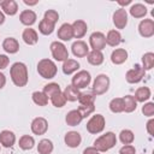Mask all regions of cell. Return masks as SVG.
<instances>
[{
  "label": "cell",
  "mask_w": 154,
  "mask_h": 154,
  "mask_svg": "<svg viewBox=\"0 0 154 154\" xmlns=\"http://www.w3.org/2000/svg\"><path fill=\"white\" fill-rule=\"evenodd\" d=\"M95 95L91 93H81L78 96V102L79 105H91L95 102Z\"/></svg>",
  "instance_id": "ab89813d"
},
{
  "label": "cell",
  "mask_w": 154,
  "mask_h": 154,
  "mask_svg": "<svg viewBox=\"0 0 154 154\" xmlns=\"http://www.w3.org/2000/svg\"><path fill=\"white\" fill-rule=\"evenodd\" d=\"M83 154H100V152L94 147H88L83 150Z\"/></svg>",
  "instance_id": "7dc6e473"
},
{
  "label": "cell",
  "mask_w": 154,
  "mask_h": 154,
  "mask_svg": "<svg viewBox=\"0 0 154 154\" xmlns=\"http://www.w3.org/2000/svg\"><path fill=\"white\" fill-rule=\"evenodd\" d=\"M49 48H51V53H52V57L54 58V60L65 61L66 59H69V51L63 42L54 41L51 43Z\"/></svg>",
  "instance_id": "8992f818"
},
{
  "label": "cell",
  "mask_w": 154,
  "mask_h": 154,
  "mask_svg": "<svg viewBox=\"0 0 154 154\" xmlns=\"http://www.w3.org/2000/svg\"><path fill=\"white\" fill-rule=\"evenodd\" d=\"M64 142L70 148H77L81 144V142H82L81 134L77 132V131H69V132L65 134Z\"/></svg>",
  "instance_id": "5bb4252c"
},
{
  "label": "cell",
  "mask_w": 154,
  "mask_h": 154,
  "mask_svg": "<svg viewBox=\"0 0 154 154\" xmlns=\"http://www.w3.org/2000/svg\"><path fill=\"white\" fill-rule=\"evenodd\" d=\"M109 88V77L105 73H100L93 82V94L95 96L107 93Z\"/></svg>",
  "instance_id": "5b68a950"
},
{
  "label": "cell",
  "mask_w": 154,
  "mask_h": 154,
  "mask_svg": "<svg viewBox=\"0 0 154 154\" xmlns=\"http://www.w3.org/2000/svg\"><path fill=\"white\" fill-rule=\"evenodd\" d=\"M130 14L134 17V18H143L146 14H147V7L143 5V4H134L131 5L130 10H129Z\"/></svg>",
  "instance_id": "83f0119b"
},
{
  "label": "cell",
  "mask_w": 154,
  "mask_h": 154,
  "mask_svg": "<svg viewBox=\"0 0 154 154\" xmlns=\"http://www.w3.org/2000/svg\"><path fill=\"white\" fill-rule=\"evenodd\" d=\"M91 81V76L87 70H81L75 73V76L71 79V85H73L77 89H83L89 85Z\"/></svg>",
  "instance_id": "52a82bcc"
},
{
  "label": "cell",
  "mask_w": 154,
  "mask_h": 154,
  "mask_svg": "<svg viewBox=\"0 0 154 154\" xmlns=\"http://www.w3.org/2000/svg\"><path fill=\"white\" fill-rule=\"evenodd\" d=\"M118 4H119L120 6H126V5L131 4V0H126V1H118Z\"/></svg>",
  "instance_id": "f907efd6"
},
{
  "label": "cell",
  "mask_w": 154,
  "mask_h": 154,
  "mask_svg": "<svg viewBox=\"0 0 154 154\" xmlns=\"http://www.w3.org/2000/svg\"><path fill=\"white\" fill-rule=\"evenodd\" d=\"M147 131L150 136H154V119L153 118H150L147 122Z\"/></svg>",
  "instance_id": "bcb514c9"
},
{
  "label": "cell",
  "mask_w": 154,
  "mask_h": 154,
  "mask_svg": "<svg viewBox=\"0 0 154 154\" xmlns=\"http://www.w3.org/2000/svg\"><path fill=\"white\" fill-rule=\"evenodd\" d=\"M146 75V70L142 67V65L140 64H135V66L132 69H130L126 75H125V79L128 83L130 84H135V83H138L143 79Z\"/></svg>",
  "instance_id": "ba28073f"
},
{
  "label": "cell",
  "mask_w": 154,
  "mask_h": 154,
  "mask_svg": "<svg viewBox=\"0 0 154 154\" xmlns=\"http://www.w3.org/2000/svg\"><path fill=\"white\" fill-rule=\"evenodd\" d=\"M82 120H83V117L78 109H71L70 112H67V114L65 117V122L70 126H76L78 124H81Z\"/></svg>",
  "instance_id": "603a6c76"
},
{
  "label": "cell",
  "mask_w": 154,
  "mask_h": 154,
  "mask_svg": "<svg viewBox=\"0 0 154 154\" xmlns=\"http://www.w3.org/2000/svg\"><path fill=\"white\" fill-rule=\"evenodd\" d=\"M63 94H64L66 101L73 102V101H77V100H78V96H79L81 91H79V89H77V88H75L73 85L70 84V85H67V87L64 89Z\"/></svg>",
  "instance_id": "f1b7e54d"
},
{
  "label": "cell",
  "mask_w": 154,
  "mask_h": 154,
  "mask_svg": "<svg viewBox=\"0 0 154 154\" xmlns=\"http://www.w3.org/2000/svg\"><path fill=\"white\" fill-rule=\"evenodd\" d=\"M37 17H36V13L32 11V10H24L20 12L19 14V20L22 24L26 25V26H31L35 22H36Z\"/></svg>",
  "instance_id": "d6986e66"
},
{
  "label": "cell",
  "mask_w": 154,
  "mask_h": 154,
  "mask_svg": "<svg viewBox=\"0 0 154 154\" xmlns=\"http://www.w3.org/2000/svg\"><path fill=\"white\" fill-rule=\"evenodd\" d=\"M31 99L34 101V103H36L37 106H46L48 103V97L43 94V91H34L31 95Z\"/></svg>",
  "instance_id": "74e56055"
},
{
  "label": "cell",
  "mask_w": 154,
  "mask_h": 154,
  "mask_svg": "<svg viewBox=\"0 0 154 154\" xmlns=\"http://www.w3.org/2000/svg\"><path fill=\"white\" fill-rule=\"evenodd\" d=\"M113 24L117 29H124L128 24V12L125 8L120 7L113 13Z\"/></svg>",
  "instance_id": "8fae6325"
},
{
  "label": "cell",
  "mask_w": 154,
  "mask_h": 154,
  "mask_svg": "<svg viewBox=\"0 0 154 154\" xmlns=\"http://www.w3.org/2000/svg\"><path fill=\"white\" fill-rule=\"evenodd\" d=\"M10 76H11V79L16 87H19V88L25 87L28 83V79H29L26 65L24 63H20V61L12 64V66L10 69Z\"/></svg>",
  "instance_id": "6da1fadb"
},
{
  "label": "cell",
  "mask_w": 154,
  "mask_h": 154,
  "mask_svg": "<svg viewBox=\"0 0 154 154\" xmlns=\"http://www.w3.org/2000/svg\"><path fill=\"white\" fill-rule=\"evenodd\" d=\"M30 128L34 135H45L48 130V122L43 117H36L32 119Z\"/></svg>",
  "instance_id": "30bf717a"
},
{
  "label": "cell",
  "mask_w": 154,
  "mask_h": 154,
  "mask_svg": "<svg viewBox=\"0 0 154 154\" xmlns=\"http://www.w3.org/2000/svg\"><path fill=\"white\" fill-rule=\"evenodd\" d=\"M126 59H128V52L124 48H117L111 54V61L114 65H120V64L125 63Z\"/></svg>",
  "instance_id": "7402d4cb"
},
{
  "label": "cell",
  "mask_w": 154,
  "mask_h": 154,
  "mask_svg": "<svg viewBox=\"0 0 154 154\" xmlns=\"http://www.w3.org/2000/svg\"><path fill=\"white\" fill-rule=\"evenodd\" d=\"M49 99H51L52 105H53L54 107H57V108H61V107H64V106H65V103H66V99H65V96H64L63 91H60V93H58V94L53 95V96H52V97H49Z\"/></svg>",
  "instance_id": "f35d334b"
},
{
  "label": "cell",
  "mask_w": 154,
  "mask_h": 154,
  "mask_svg": "<svg viewBox=\"0 0 154 154\" xmlns=\"http://www.w3.org/2000/svg\"><path fill=\"white\" fill-rule=\"evenodd\" d=\"M103 54L101 51H89L88 55H87V60L90 65H94V66H99L103 63Z\"/></svg>",
  "instance_id": "d4e9b609"
},
{
  "label": "cell",
  "mask_w": 154,
  "mask_h": 154,
  "mask_svg": "<svg viewBox=\"0 0 154 154\" xmlns=\"http://www.w3.org/2000/svg\"><path fill=\"white\" fill-rule=\"evenodd\" d=\"M152 96V91L148 87H140L136 91H135V100L137 102H146L147 100H149Z\"/></svg>",
  "instance_id": "4316f807"
},
{
  "label": "cell",
  "mask_w": 154,
  "mask_h": 154,
  "mask_svg": "<svg viewBox=\"0 0 154 154\" xmlns=\"http://www.w3.org/2000/svg\"><path fill=\"white\" fill-rule=\"evenodd\" d=\"M116 144H117V136L112 131L101 135L94 141V148H96L99 152H107L112 149Z\"/></svg>",
  "instance_id": "7a4b0ae2"
},
{
  "label": "cell",
  "mask_w": 154,
  "mask_h": 154,
  "mask_svg": "<svg viewBox=\"0 0 154 154\" xmlns=\"http://www.w3.org/2000/svg\"><path fill=\"white\" fill-rule=\"evenodd\" d=\"M23 2L25 4V5H28V6H34V5H36L38 1L37 0H34V1H29V0H23Z\"/></svg>",
  "instance_id": "681fc988"
},
{
  "label": "cell",
  "mask_w": 154,
  "mask_h": 154,
  "mask_svg": "<svg viewBox=\"0 0 154 154\" xmlns=\"http://www.w3.org/2000/svg\"><path fill=\"white\" fill-rule=\"evenodd\" d=\"M0 149H1V146H0Z\"/></svg>",
  "instance_id": "f5cc1de1"
},
{
  "label": "cell",
  "mask_w": 154,
  "mask_h": 154,
  "mask_svg": "<svg viewBox=\"0 0 154 154\" xmlns=\"http://www.w3.org/2000/svg\"><path fill=\"white\" fill-rule=\"evenodd\" d=\"M109 109L113 113H120L124 112V105H123V99L122 97H114L109 101Z\"/></svg>",
  "instance_id": "d590c367"
},
{
  "label": "cell",
  "mask_w": 154,
  "mask_h": 154,
  "mask_svg": "<svg viewBox=\"0 0 154 154\" xmlns=\"http://www.w3.org/2000/svg\"><path fill=\"white\" fill-rule=\"evenodd\" d=\"M18 146L23 150H30L35 146V140L30 135H23L18 141Z\"/></svg>",
  "instance_id": "f546056e"
},
{
  "label": "cell",
  "mask_w": 154,
  "mask_h": 154,
  "mask_svg": "<svg viewBox=\"0 0 154 154\" xmlns=\"http://www.w3.org/2000/svg\"><path fill=\"white\" fill-rule=\"evenodd\" d=\"M43 19L48 20L52 24H55L58 22V19H59V13L55 10H47L45 12V14H43Z\"/></svg>",
  "instance_id": "60d3db41"
},
{
  "label": "cell",
  "mask_w": 154,
  "mask_h": 154,
  "mask_svg": "<svg viewBox=\"0 0 154 154\" xmlns=\"http://www.w3.org/2000/svg\"><path fill=\"white\" fill-rule=\"evenodd\" d=\"M2 48L8 54H14L19 51V43L14 37H6L2 42Z\"/></svg>",
  "instance_id": "44dd1931"
},
{
  "label": "cell",
  "mask_w": 154,
  "mask_h": 154,
  "mask_svg": "<svg viewBox=\"0 0 154 154\" xmlns=\"http://www.w3.org/2000/svg\"><path fill=\"white\" fill-rule=\"evenodd\" d=\"M54 28H55V24H52L46 19H42L38 23V31L42 35H51L54 31Z\"/></svg>",
  "instance_id": "836d02e7"
},
{
  "label": "cell",
  "mask_w": 154,
  "mask_h": 154,
  "mask_svg": "<svg viewBox=\"0 0 154 154\" xmlns=\"http://www.w3.org/2000/svg\"><path fill=\"white\" fill-rule=\"evenodd\" d=\"M142 113L146 117L152 118L154 116V102H147L142 106Z\"/></svg>",
  "instance_id": "7bdbcfd3"
},
{
  "label": "cell",
  "mask_w": 154,
  "mask_h": 154,
  "mask_svg": "<svg viewBox=\"0 0 154 154\" xmlns=\"http://www.w3.org/2000/svg\"><path fill=\"white\" fill-rule=\"evenodd\" d=\"M8 64H10V58L5 54H0V70L6 69Z\"/></svg>",
  "instance_id": "f6af8a7d"
},
{
  "label": "cell",
  "mask_w": 154,
  "mask_h": 154,
  "mask_svg": "<svg viewBox=\"0 0 154 154\" xmlns=\"http://www.w3.org/2000/svg\"><path fill=\"white\" fill-rule=\"evenodd\" d=\"M37 72L45 79H52L55 77L58 72V67L55 63L51 59H41L37 63Z\"/></svg>",
  "instance_id": "3957f363"
},
{
  "label": "cell",
  "mask_w": 154,
  "mask_h": 154,
  "mask_svg": "<svg viewBox=\"0 0 154 154\" xmlns=\"http://www.w3.org/2000/svg\"><path fill=\"white\" fill-rule=\"evenodd\" d=\"M119 154H136V149L131 144H124L119 149Z\"/></svg>",
  "instance_id": "ee69618b"
},
{
  "label": "cell",
  "mask_w": 154,
  "mask_h": 154,
  "mask_svg": "<svg viewBox=\"0 0 154 154\" xmlns=\"http://www.w3.org/2000/svg\"><path fill=\"white\" fill-rule=\"evenodd\" d=\"M77 109L79 111V113L82 114L83 118H87L88 116H90L95 111V105L94 103H91V105H79V107Z\"/></svg>",
  "instance_id": "b9f144b4"
},
{
  "label": "cell",
  "mask_w": 154,
  "mask_h": 154,
  "mask_svg": "<svg viewBox=\"0 0 154 154\" xmlns=\"http://www.w3.org/2000/svg\"><path fill=\"white\" fill-rule=\"evenodd\" d=\"M71 51H72V53H73L75 57H77V58H84L89 53V47H88V45L84 41L78 40V41H75L72 43Z\"/></svg>",
  "instance_id": "4fadbf2b"
},
{
  "label": "cell",
  "mask_w": 154,
  "mask_h": 154,
  "mask_svg": "<svg viewBox=\"0 0 154 154\" xmlns=\"http://www.w3.org/2000/svg\"><path fill=\"white\" fill-rule=\"evenodd\" d=\"M73 37V31H72V25L69 23H64L60 25L58 29V38L61 41H70Z\"/></svg>",
  "instance_id": "ac0fdd59"
},
{
  "label": "cell",
  "mask_w": 154,
  "mask_h": 154,
  "mask_svg": "<svg viewBox=\"0 0 154 154\" xmlns=\"http://www.w3.org/2000/svg\"><path fill=\"white\" fill-rule=\"evenodd\" d=\"M63 72L65 75H71L73 72H77L79 69V63L75 59H66L63 61Z\"/></svg>",
  "instance_id": "484cf974"
},
{
  "label": "cell",
  "mask_w": 154,
  "mask_h": 154,
  "mask_svg": "<svg viewBox=\"0 0 154 154\" xmlns=\"http://www.w3.org/2000/svg\"><path fill=\"white\" fill-rule=\"evenodd\" d=\"M138 32L142 37H152L154 35V20L153 19H142L138 24Z\"/></svg>",
  "instance_id": "7c38bea8"
},
{
  "label": "cell",
  "mask_w": 154,
  "mask_h": 154,
  "mask_svg": "<svg viewBox=\"0 0 154 154\" xmlns=\"http://www.w3.org/2000/svg\"><path fill=\"white\" fill-rule=\"evenodd\" d=\"M16 143V135L10 130H2L0 132V144L5 148H11Z\"/></svg>",
  "instance_id": "2e32d148"
},
{
  "label": "cell",
  "mask_w": 154,
  "mask_h": 154,
  "mask_svg": "<svg viewBox=\"0 0 154 154\" xmlns=\"http://www.w3.org/2000/svg\"><path fill=\"white\" fill-rule=\"evenodd\" d=\"M0 7L2 13L7 16H14L18 12V5L14 0H2L0 1Z\"/></svg>",
  "instance_id": "e0dca14e"
},
{
  "label": "cell",
  "mask_w": 154,
  "mask_h": 154,
  "mask_svg": "<svg viewBox=\"0 0 154 154\" xmlns=\"http://www.w3.org/2000/svg\"><path fill=\"white\" fill-rule=\"evenodd\" d=\"M89 45L93 51H102L106 47V37L100 31H94L89 36Z\"/></svg>",
  "instance_id": "9c48e42d"
},
{
  "label": "cell",
  "mask_w": 154,
  "mask_h": 154,
  "mask_svg": "<svg viewBox=\"0 0 154 154\" xmlns=\"http://www.w3.org/2000/svg\"><path fill=\"white\" fill-rule=\"evenodd\" d=\"M4 22H5V14H4V13H2V11L0 10V25H1Z\"/></svg>",
  "instance_id": "816d5d0a"
},
{
  "label": "cell",
  "mask_w": 154,
  "mask_h": 154,
  "mask_svg": "<svg viewBox=\"0 0 154 154\" xmlns=\"http://www.w3.org/2000/svg\"><path fill=\"white\" fill-rule=\"evenodd\" d=\"M119 140H120V142L123 144H131L134 142V140H135V135H134V132L131 130L124 129L119 134Z\"/></svg>",
  "instance_id": "8d00e7d4"
},
{
  "label": "cell",
  "mask_w": 154,
  "mask_h": 154,
  "mask_svg": "<svg viewBox=\"0 0 154 154\" xmlns=\"http://www.w3.org/2000/svg\"><path fill=\"white\" fill-rule=\"evenodd\" d=\"M154 66V53L152 52H147L142 55V67L148 71V70H152Z\"/></svg>",
  "instance_id": "e575fe53"
},
{
  "label": "cell",
  "mask_w": 154,
  "mask_h": 154,
  "mask_svg": "<svg viewBox=\"0 0 154 154\" xmlns=\"http://www.w3.org/2000/svg\"><path fill=\"white\" fill-rule=\"evenodd\" d=\"M105 125H106V119L102 114H94L87 123V131L89 134H93V135H96V134H100L101 131H103L105 129Z\"/></svg>",
  "instance_id": "277c9868"
},
{
  "label": "cell",
  "mask_w": 154,
  "mask_h": 154,
  "mask_svg": "<svg viewBox=\"0 0 154 154\" xmlns=\"http://www.w3.org/2000/svg\"><path fill=\"white\" fill-rule=\"evenodd\" d=\"M42 91H43V94L49 99V97H52L53 95L60 93V91H61V88H60V85H59L58 83L52 82V83L46 84V85L43 87V90H42Z\"/></svg>",
  "instance_id": "d6a6232c"
},
{
  "label": "cell",
  "mask_w": 154,
  "mask_h": 154,
  "mask_svg": "<svg viewBox=\"0 0 154 154\" xmlns=\"http://www.w3.org/2000/svg\"><path fill=\"white\" fill-rule=\"evenodd\" d=\"M53 148H54L53 142L51 140H48V138L41 140L38 142V144H37V152H38V154H51L53 152Z\"/></svg>",
  "instance_id": "4dcf8cb0"
},
{
  "label": "cell",
  "mask_w": 154,
  "mask_h": 154,
  "mask_svg": "<svg viewBox=\"0 0 154 154\" xmlns=\"http://www.w3.org/2000/svg\"><path fill=\"white\" fill-rule=\"evenodd\" d=\"M22 38H23V41H24L26 45L32 46V45H36V43H37V41H38V35H37V32H36L35 29H32V28H26V29H24V31H23V34H22Z\"/></svg>",
  "instance_id": "ffe728a7"
},
{
  "label": "cell",
  "mask_w": 154,
  "mask_h": 154,
  "mask_svg": "<svg viewBox=\"0 0 154 154\" xmlns=\"http://www.w3.org/2000/svg\"><path fill=\"white\" fill-rule=\"evenodd\" d=\"M71 25H72V31H73V37L75 38H82L87 34L88 25H87V23L84 20L77 19Z\"/></svg>",
  "instance_id": "9a60e30c"
},
{
  "label": "cell",
  "mask_w": 154,
  "mask_h": 154,
  "mask_svg": "<svg viewBox=\"0 0 154 154\" xmlns=\"http://www.w3.org/2000/svg\"><path fill=\"white\" fill-rule=\"evenodd\" d=\"M123 99V105H124V112L126 113H131L136 109L137 107V101L135 100V97L132 95H125Z\"/></svg>",
  "instance_id": "1f68e13d"
},
{
  "label": "cell",
  "mask_w": 154,
  "mask_h": 154,
  "mask_svg": "<svg viewBox=\"0 0 154 154\" xmlns=\"http://www.w3.org/2000/svg\"><path fill=\"white\" fill-rule=\"evenodd\" d=\"M105 37H106V45L111 47H117L122 42V35L118 30H109Z\"/></svg>",
  "instance_id": "cb8c5ba5"
},
{
  "label": "cell",
  "mask_w": 154,
  "mask_h": 154,
  "mask_svg": "<svg viewBox=\"0 0 154 154\" xmlns=\"http://www.w3.org/2000/svg\"><path fill=\"white\" fill-rule=\"evenodd\" d=\"M5 84H6V77L2 72H0V89H2L5 87Z\"/></svg>",
  "instance_id": "c3c4849f"
}]
</instances>
